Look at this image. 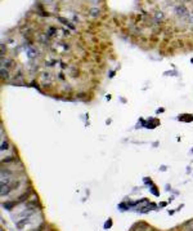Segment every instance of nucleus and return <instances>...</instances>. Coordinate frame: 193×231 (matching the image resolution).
Wrapping results in <instances>:
<instances>
[{
	"label": "nucleus",
	"instance_id": "obj_10",
	"mask_svg": "<svg viewBox=\"0 0 193 231\" xmlns=\"http://www.w3.org/2000/svg\"><path fill=\"white\" fill-rule=\"evenodd\" d=\"M13 205H16V203H7V204H4V208H12Z\"/></svg>",
	"mask_w": 193,
	"mask_h": 231
},
{
	"label": "nucleus",
	"instance_id": "obj_3",
	"mask_svg": "<svg viewBox=\"0 0 193 231\" xmlns=\"http://www.w3.org/2000/svg\"><path fill=\"white\" fill-rule=\"evenodd\" d=\"M99 14H101V10H99L98 8H91L90 9V16L91 17H98Z\"/></svg>",
	"mask_w": 193,
	"mask_h": 231
},
{
	"label": "nucleus",
	"instance_id": "obj_9",
	"mask_svg": "<svg viewBox=\"0 0 193 231\" xmlns=\"http://www.w3.org/2000/svg\"><path fill=\"white\" fill-rule=\"evenodd\" d=\"M8 148H9V147H8V143L3 141V142H2V151H4V150H8Z\"/></svg>",
	"mask_w": 193,
	"mask_h": 231
},
{
	"label": "nucleus",
	"instance_id": "obj_12",
	"mask_svg": "<svg viewBox=\"0 0 193 231\" xmlns=\"http://www.w3.org/2000/svg\"><path fill=\"white\" fill-rule=\"evenodd\" d=\"M44 2H45L46 4H52V3H53V0H44Z\"/></svg>",
	"mask_w": 193,
	"mask_h": 231
},
{
	"label": "nucleus",
	"instance_id": "obj_2",
	"mask_svg": "<svg viewBox=\"0 0 193 231\" xmlns=\"http://www.w3.org/2000/svg\"><path fill=\"white\" fill-rule=\"evenodd\" d=\"M10 64H12V61H10V60L2 57V65H3L2 67H9V66H10Z\"/></svg>",
	"mask_w": 193,
	"mask_h": 231
},
{
	"label": "nucleus",
	"instance_id": "obj_5",
	"mask_svg": "<svg viewBox=\"0 0 193 231\" xmlns=\"http://www.w3.org/2000/svg\"><path fill=\"white\" fill-rule=\"evenodd\" d=\"M27 222H28V218H23L21 222H17V227H18V229H22Z\"/></svg>",
	"mask_w": 193,
	"mask_h": 231
},
{
	"label": "nucleus",
	"instance_id": "obj_1",
	"mask_svg": "<svg viewBox=\"0 0 193 231\" xmlns=\"http://www.w3.org/2000/svg\"><path fill=\"white\" fill-rule=\"evenodd\" d=\"M175 13L178 17H187V16H189V12L188 9H187L184 5H178V7L175 8Z\"/></svg>",
	"mask_w": 193,
	"mask_h": 231
},
{
	"label": "nucleus",
	"instance_id": "obj_11",
	"mask_svg": "<svg viewBox=\"0 0 193 231\" xmlns=\"http://www.w3.org/2000/svg\"><path fill=\"white\" fill-rule=\"evenodd\" d=\"M90 2H91L93 4H99V3L102 2V0H90Z\"/></svg>",
	"mask_w": 193,
	"mask_h": 231
},
{
	"label": "nucleus",
	"instance_id": "obj_4",
	"mask_svg": "<svg viewBox=\"0 0 193 231\" xmlns=\"http://www.w3.org/2000/svg\"><path fill=\"white\" fill-rule=\"evenodd\" d=\"M41 79H43V82H45V80H48L49 83L52 82V76H50V74H49V72H44V74H43L41 75Z\"/></svg>",
	"mask_w": 193,
	"mask_h": 231
},
{
	"label": "nucleus",
	"instance_id": "obj_7",
	"mask_svg": "<svg viewBox=\"0 0 193 231\" xmlns=\"http://www.w3.org/2000/svg\"><path fill=\"white\" fill-rule=\"evenodd\" d=\"M40 40L43 41V43H48V36H46V34H43V35H40Z\"/></svg>",
	"mask_w": 193,
	"mask_h": 231
},
{
	"label": "nucleus",
	"instance_id": "obj_8",
	"mask_svg": "<svg viewBox=\"0 0 193 231\" xmlns=\"http://www.w3.org/2000/svg\"><path fill=\"white\" fill-rule=\"evenodd\" d=\"M164 18V13L162 12H157L156 13V20H162Z\"/></svg>",
	"mask_w": 193,
	"mask_h": 231
},
{
	"label": "nucleus",
	"instance_id": "obj_6",
	"mask_svg": "<svg viewBox=\"0 0 193 231\" xmlns=\"http://www.w3.org/2000/svg\"><path fill=\"white\" fill-rule=\"evenodd\" d=\"M2 78L3 79L8 78V70H4V67H2Z\"/></svg>",
	"mask_w": 193,
	"mask_h": 231
}]
</instances>
